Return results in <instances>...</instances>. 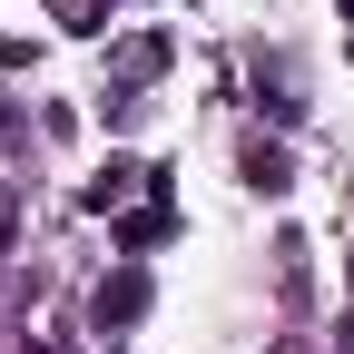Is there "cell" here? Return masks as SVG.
Returning <instances> with one entry per match:
<instances>
[{"instance_id":"1","label":"cell","mask_w":354,"mask_h":354,"mask_svg":"<svg viewBox=\"0 0 354 354\" xmlns=\"http://www.w3.org/2000/svg\"><path fill=\"white\" fill-rule=\"evenodd\" d=\"M276 354H295V344H276Z\"/></svg>"}]
</instances>
